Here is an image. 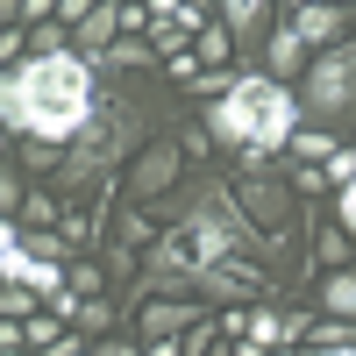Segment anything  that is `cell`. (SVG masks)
<instances>
[{"label": "cell", "instance_id": "cell-1", "mask_svg": "<svg viewBox=\"0 0 356 356\" xmlns=\"http://www.w3.org/2000/svg\"><path fill=\"white\" fill-rule=\"evenodd\" d=\"M243 250H278V235H264L228 186L178 193L171 200V228L157 235V250L143 257V292L186 300V292H200V271H214V264L243 257Z\"/></svg>", "mask_w": 356, "mask_h": 356}, {"label": "cell", "instance_id": "cell-2", "mask_svg": "<svg viewBox=\"0 0 356 356\" xmlns=\"http://www.w3.org/2000/svg\"><path fill=\"white\" fill-rule=\"evenodd\" d=\"M93 114H100V79H93V57H79V50L15 57L8 79H0V122H8V136L79 143Z\"/></svg>", "mask_w": 356, "mask_h": 356}, {"label": "cell", "instance_id": "cell-3", "mask_svg": "<svg viewBox=\"0 0 356 356\" xmlns=\"http://www.w3.org/2000/svg\"><path fill=\"white\" fill-rule=\"evenodd\" d=\"M300 93H292L285 79H271V72H243L228 86V93H214L207 100V136L214 143H228V150H285L292 143V129H300Z\"/></svg>", "mask_w": 356, "mask_h": 356}, {"label": "cell", "instance_id": "cell-4", "mask_svg": "<svg viewBox=\"0 0 356 356\" xmlns=\"http://www.w3.org/2000/svg\"><path fill=\"white\" fill-rule=\"evenodd\" d=\"M143 122H150V107H136V93H100V114L86 122V136H79L72 150H65L57 193H65V200H79V193H107L114 178L129 171Z\"/></svg>", "mask_w": 356, "mask_h": 356}, {"label": "cell", "instance_id": "cell-5", "mask_svg": "<svg viewBox=\"0 0 356 356\" xmlns=\"http://www.w3.org/2000/svg\"><path fill=\"white\" fill-rule=\"evenodd\" d=\"M300 107L321 129H349L356 122V36H342L335 50H314V65L300 79Z\"/></svg>", "mask_w": 356, "mask_h": 356}, {"label": "cell", "instance_id": "cell-6", "mask_svg": "<svg viewBox=\"0 0 356 356\" xmlns=\"http://www.w3.org/2000/svg\"><path fill=\"white\" fill-rule=\"evenodd\" d=\"M186 136H150L143 150L129 157V171H122V200H143V207H157L171 186H178V171H186Z\"/></svg>", "mask_w": 356, "mask_h": 356}, {"label": "cell", "instance_id": "cell-7", "mask_svg": "<svg viewBox=\"0 0 356 356\" xmlns=\"http://www.w3.org/2000/svg\"><path fill=\"white\" fill-rule=\"evenodd\" d=\"M235 200H243V214H250L264 235H285V221H292V186H285L278 171H264V150H243Z\"/></svg>", "mask_w": 356, "mask_h": 356}, {"label": "cell", "instance_id": "cell-8", "mask_svg": "<svg viewBox=\"0 0 356 356\" xmlns=\"http://www.w3.org/2000/svg\"><path fill=\"white\" fill-rule=\"evenodd\" d=\"M200 300H221V307H257V300H271V271L250 257H228L214 264V271H200Z\"/></svg>", "mask_w": 356, "mask_h": 356}, {"label": "cell", "instance_id": "cell-9", "mask_svg": "<svg viewBox=\"0 0 356 356\" xmlns=\"http://www.w3.org/2000/svg\"><path fill=\"white\" fill-rule=\"evenodd\" d=\"M200 307L193 300H171V292H150V300H136V342H164V335H186L200 328Z\"/></svg>", "mask_w": 356, "mask_h": 356}, {"label": "cell", "instance_id": "cell-10", "mask_svg": "<svg viewBox=\"0 0 356 356\" xmlns=\"http://www.w3.org/2000/svg\"><path fill=\"white\" fill-rule=\"evenodd\" d=\"M292 29L307 36V50H335L349 36V8H335V0H300V8H292Z\"/></svg>", "mask_w": 356, "mask_h": 356}, {"label": "cell", "instance_id": "cell-11", "mask_svg": "<svg viewBox=\"0 0 356 356\" xmlns=\"http://www.w3.org/2000/svg\"><path fill=\"white\" fill-rule=\"evenodd\" d=\"M307 65H314V50H307V36H300V29H292V22H278L271 36H264V72L292 86V79H307Z\"/></svg>", "mask_w": 356, "mask_h": 356}, {"label": "cell", "instance_id": "cell-12", "mask_svg": "<svg viewBox=\"0 0 356 356\" xmlns=\"http://www.w3.org/2000/svg\"><path fill=\"white\" fill-rule=\"evenodd\" d=\"M122 36H129V0H100V8L79 22V57H107Z\"/></svg>", "mask_w": 356, "mask_h": 356}, {"label": "cell", "instance_id": "cell-13", "mask_svg": "<svg viewBox=\"0 0 356 356\" xmlns=\"http://www.w3.org/2000/svg\"><path fill=\"white\" fill-rule=\"evenodd\" d=\"M221 22L235 29V50L257 57V43L271 36V0H221Z\"/></svg>", "mask_w": 356, "mask_h": 356}, {"label": "cell", "instance_id": "cell-14", "mask_svg": "<svg viewBox=\"0 0 356 356\" xmlns=\"http://www.w3.org/2000/svg\"><path fill=\"white\" fill-rule=\"evenodd\" d=\"M321 307H328L335 321H356V264L328 271V285H321Z\"/></svg>", "mask_w": 356, "mask_h": 356}, {"label": "cell", "instance_id": "cell-15", "mask_svg": "<svg viewBox=\"0 0 356 356\" xmlns=\"http://www.w3.org/2000/svg\"><path fill=\"white\" fill-rule=\"evenodd\" d=\"M193 57H200V65H228V57H235V29L228 22H207L193 36Z\"/></svg>", "mask_w": 356, "mask_h": 356}, {"label": "cell", "instance_id": "cell-16", "mask_svg": "<svg viewBox=\"0 0 356 356\" xmlns=\"http://www.w3.org/2000/svg\"><path fill=\"white\" fill-rule=\"evenodd\" d=\"M285 150H292V157H307V164H328V157H335V129H321V122H314V129H292Z\"/></svg>", "mask_w": 356, "mask_h": 356}, {"label": "cell", "instance_id": "cell-17", "mask_svg": "<svg viewBox=\"0 0 356 356\" xmlns=\"http://www.w3.org/2000/svg\"><path fill=\"white\" fill-rule=\"evenodd\" d=\"M349 243H356V235L335 221V228H321V235H314V257L328 264V271H342V264H349Z\"/></svg>", "mask_w": 356, "mask_h": 356}, {"label": "cell", "instance_id": "cell-18", "mask_svg": "<svg viewBox=\"0 0 356 356\" xmlns=\"http://www.w3.org/2000/svg\"><path fill=\"white\" fill-rule=\"evenodd\" d=\"M22 214H29V228H57V221H65V207H57V193H29Z\"/></svg>", "mask_w": 356, "mask_h": 356}, {"label": "cell", "instance_id": "cell-19", "mask_svg": "<svg viewBox=\"0 0 356 356\" xmlns=\"http://www.w3.org/2000/svg\"><path fill=\"white\" fill-rule=\"evenodd\" d=\"M150 57H157V43H136V36H122V43H114V50L100 57V65H150Z\"/></svg>", "mask_w": 356, "mask_h": 356}, {"label": "cell", "instance_id": "cell-20", "mask_svg": "<svg viewBox=\"0 0 356 356\" xmlns=\"http://www.w3.org/2000/svg\"><path fill=\"white\" fill-rule=\"evenodd\" d=\"M100 285H107V278H100V264H93V257H72V292L100 300Z\"/></svg>", "mask_w": 356, "mask_h": 356}, {"label": "cell", "instance_id": "cell-21", "mask_svg": "<svg viewBox=\"0 0 356 356\" xmlns=\"http://www.w3.org/2000/svg\"><path fill=\"white\" fill-rule=\"evenodd\" d=\"M107 321H114V307H107V300H79V321H72V328H79V335H100Z\"/></svg>", "mask_w": 356, "mask_h": 356}, {"label": "cell", "instance_id": "cell-22", "mask_svg": "<svg viewBox=\"0 0 356 356\" xmlns=\"http://www.w3.org/2000/svg\"><path fill=\"white\" fill-rule=\"evenodd\" d=\"M29 307H36V292H29V285H8V292H0V314H8V321H29Z\"/></svg>", "mask_w": 356, "mask_h": 356}, {"label": "cell", "instance_id": "cell-23", "mask_svg": "<svg viewBox=\"0 0 356 356\" xmlns=\"http://www.w3.org/2000/svg\"><path fill=\"white\" fill-rule=\"evenodd\" d=\"M22 200H29V193H22V171L8 164V171H0V207H8V214H22Z\"/></svg>", "mask_w": 356, "mask_h": 356}, {"label": "cell", "instance_id": "cell-24", "mask_svg": "<svg viewBox=\"0 0 356 356\" xmlns=\"http://www.w3.org/2000/svg\"><path fill=\"white\" fill-rule=\"evenodd\" d=\"M93 8H100V0H57V22H72V29H79V22L93 15Z\"/></svg>", "mask_w": 356, "mask_h": 356}, {"label": "cell", "instance_id": "cell-25", "mask_svg": "<svg viewBox=\"0 0 356 356\" xmlns=\"http://www.w3.org/2000/svg\"><path fill=\"white\" fill-rule=\"evenodd\" d=\"M43 356H93V342H86V335H79V328H72V335H65V342H57V349H43Z\"/></svg>", "mask_w": 356, "mask_h": 356}, {"label": "cell", "instance_id": "cell-26", "mask_svg": "<svg viewBox=\"0 0 356 356\" xmlns=\"http://www.w3.org/2000/svg\"><path fill=\"white\" fill-rule=\"evenodd\" d=\"M150 356H186V335H164V342H143Z\"/></svg>", "mask_w": 356, "mask_h": 356}, {"label": "cell", "instance_id": "cell-27", "mask_svg": "<svg viewBox=\"0 0 356 356\" xmlns=\"http://www.w3.org/2000/svg\"><path fill=\"white\" fill-rule=\"evenodd\" d=\"M93 356H150V349H136V342H93Z\"/></svg>", "mask_w": 356, "mask_h": 356}, {"label": "cell", "instance_id": "cell-28", "mask_svg": "<svg viewBox=\"0 0 356 356\" xmlns=\"http://www.w3.org/2000/svg\"><path fill=\"white\" fill-rule=\"evenodd\" d=\"M307 356H356V342H314Z\"/></svg>", "mask_w": 356, "mask_h": 356}, {"label": "cell", "instance_id": "cell-29", "mask_svg": "<svg viewBox=\"0 0 356 356\" xmlns=\"http://www.w3.org/2000/svg\"><path fill=\"white\" fill-rule=\"evenodd\" d=\"M207 356H243V349H235V342H207Z\"/></svg>", "mask_w": 356, "mask_h": 356}]
</instances>
